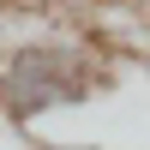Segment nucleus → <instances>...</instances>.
<instances>
[{
    "mask_svg": "<svg viewBox=\"0 0 150 150\" xmlns=\"http://www.w3.org/2000/svg\"><path fill=\"white\" fill-rule=\"evenodd\" d=\"M96 78H102L96 54L66 42V36H54V42H18V48H6V66H0V108L18 126H30V120L54 114L66 102H84L96 90Z\"/></svg>",
    "mask_w": 150,
    "mask_h": 150,
    "instance_id": "obj_1",
    "label": "nucleus"
},
{
    "mask_svg": "<svg viewBox=\"0 0 150 150\" xmlns=\"http://www.w3.org/2000/svg\"><path fill=\"white\" fill-rule=\"evenodd\" d=\"M0 66H6V36H0Z\"/></svg>",
    "mask_w": 150,
    "mask_h": 150,
    "instance_id": "obj_2",
    "label": "nucleus"
}]
</instances>
